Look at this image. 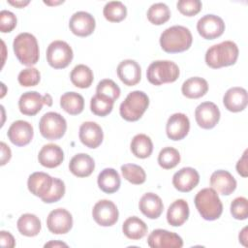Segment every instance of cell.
<instances>
[{
  "label": "cell",
  "mask_w": 248,
  "mask_h": 248,
  "mask_svg": "<svg viewBox=\"0 0 248 248\" xmlns=\"http://www.w3.org/2000/svg\"><path fill=\"white\" fill-rule=\"evenodd\" d=\"M193 42L191 31L182 25H173L160 36V46L168 53H178L190 48Z\"/></svg>",
  "instance_id": "6da1fadb"
},
{
  "label": "cell",
  "mask_w": 248,
  "mask_h": 248,
  "mask_svg": "<svg viewBox=\"0 0 248 248\" xmlns=\"http://www.w3.org/2000/svg\"><path fill=\"white\" fill-rule=\"evenodd\" d=\"M238 46L232 41H224L210 46L205 53V63L213 69L233 65L238 58Z\"/></svg>",
  "instance_id": "7a4b0ae2"
},
{
  "label": "cell",
  "mask_w": 248,
  "mask_h": 248,
  "mask_svg": "<svg viewBox=\"0 0 248 248\" xmlns=\"http://www.w3.org/2000/svg\"><path fill=\"white\" fill-rule=\"evenodd\" d=\"M194 202L196 208L204 220H216L223 212L222 202L213 188H203L199 191Z\"/></svg>",
  "instance_id": "3957f363"
},
{
  "label": "cell",
  "mask_w": 248,
  "mask_h": 248,
  "mask_svg": "<svg viewBox=\"0 0 248 248\" xmlns=\"http://www.w3.org/2000/svg\"><path fill=\"white\" fill-rule=\"evenodd\" d=\"M14 52L18 61L25 66L35 65L40 56L39 45L36 37L30 33L18 34L13 42Z\"/></svg>",
  "instance_id": "277c9868"
},
{
  "label": "cell",
  "mask_w": 248,
  "mask_h": 248,
  "mask_svg": "<svg viewBox=\"0 0 248 248\" xmlns=\"http://www.w3.org/2000/svg\"><path fill=\"white\" fill-rule=\"evenodd\" d=\"M148 106V96L143 91L135 90L130 92L120 104L119 112L123 119L133 122L139 120L143 115Z\"/></svg>",
  "instance_id": "5b68a950"
},
{
  "label": "cell",
  "mask_w": 248,
  "mask_h": 248,
  "mask_svg": "<svg viewBox=\"0 0 248 248\" xmlns=\"http://www.w3.org/2000/svg\"><path fill=\"white\" fill-rule=\"evenodd\" d=\"M178 66L170 60L153 61L147 68L146 78L153 85L175 81L179 77Z\"/></svg>",
  "instance_id": "8992f818"
},
{
  "label": "cell",
  "mask_w": 248,
  "mask_h": 248,
  "mask_svg": "<svg viewBox=\"0 0 248 248\" xmlns=\"http://www.w3.org/2000/svg\"><path fill=\"white\" fill-rule=\"evenodd\" d=\"M41 135L49 140L61 139L67 130L66 119L58 112L49 111L45 113L39 122Z\"/></svg>",
  "instance_id": "52a82bcc"
},
{
  "label": "cell",
  "mask_w": 248,
  "mask_h": 248,
  "mask_svg": "<svg viewBox=\"0 0 248 248\" xmlns=\"http://www.w3.org/2000/svg\"><path fill=\"white\" fill-rule=\"evenodd\" d=\"M74 52L70 45L64 41L51 42L46 48V61L54 69H64L72 62Z\"/></svg>",
  "instance_id": "ba28073f"
},
{
  "label": "cell",
  "mask_w": 248,
  "mask_h": 248,
  "mask_svg": "<svg viewBox=\"0 0 248 248\" xmlns=\"http://www.w3.org/2000/svg\"><path fill=\"white\" fill-rule=\"evenodd\" d=\"M43 105L51 106L52 98L49 94L42 96L39 92L28 91L23 93L18 100V108L24 115H36L41 109Z\"/></svg>",
  "instance_id": "9c48e42d"
},
{
  "label": "cell",
  "mask_w": 248,
  "mask_h": 248,
  "mask_svg": "<svg viewBox=\"0 0 248 248\" xmlns=\"http://www.w3.org/2000/svg\"><path fill=\"white\" fill-rule=\"evenodd\" d=\"M92 216L98 225L102 227H110L117 222L119 212L113 202L101 200L93 206Z\"/></svg>",
  "instance_id": "30bf717a"
},
{
  "label": "cell",
  "mask_w": 248,
  "mask_h": 248,
  "mask_svg": "<svg viewBox=\"0 0 248 248\" xmlns=\"http://www.w3.org/2000/svg\"><path fill=\"white\" fill-rule=\"evenodd\" d=\"M197 30L203 39L214 40L224 33L225 23L218 16L205 15L198 20Z\"/></svg>",
  "instance_id": "8fae6325"
},
{
  "label": "cell",
  "mask_w": 248,
  "mask_h": 248,
  "mask_svg": "<svg viewBox=\"0 0 248 248\" xmlns=\"http://www.w3.org/2000/svg\"><path fill=\"white\" fill-rule=\"evenodd\" d=\"M46 226L54 234L67 233L73 227L72 214L65 208L53 209L46 218Z\"/></svg>",
  "instance_id": "7c38bea8"
},
{
  "label": "cell",
  "mask_w": 248,
  "mask_h": 248,
  "mask_svg": "<svg viewBox=\"0 0 248 248\" xmlns=\"http://www.w3.org/2000/svg\"><path fill=\"white\" fill-rule=\"evenodd\" d=\"M147 244L151 248H181L183 240L175 232L156 229L148 235Z\"/></svg>",
  "instance_id": "4fadbf2b"
},
{
  "label": "cell",
  "mask_w": 248,
  "mask_h": 248,
  "mask_svg": "<svg viewBox=\"0 0 248 248\" xmlns=\"http://www.w3.org/2000/svg\"><path fill=\"white\" fill-rule=\"evenodd\" d=\"M195 118L201 128L212 129L220 120L219 108L212 102H203L196 108Z\"/></svg>",
  "instance_id": "5bb4252c"
},
{
  "label": "cell",
  "mask_w": 248,
  "mask_h": 248,
  "mask_svg": "<svg viewBox=\"0 0 248 248\" xmlns=\"http://www.w3.org/2000/svg\"><path fill=\"white\" fill-rule=\"evenodd\" d=\"M96 26L94 16L83 11L75 13L69 21V27L73 34L78 37H86L93 33Z\"/></svg>",
  "instance_id": "9a60e30c"
},
{
  "label": "cell",
  "mask_w": 248,
  "mask_h": 248,
  "mask_svg": "<svg viewBox=\"0 0 248 248\" xmlns=\"http://www.w3.org/2000/svg\"><path fill=\"white\" fill-rule=\"evenodd\" d=\"M8 138L10 141L16 146L27 145L33 139V126L24 120H16L13 122L8 130Z\"/></svg>",
  "instance_id": "2e32d148"
},
{
  "label": "cell",
  "mask_w": 248,
  "mask_h": 248,
  "mask_svg": "<svg viewBox=\"0 0 248 248\" xmlns=\"http://www.w3.org/2000/svg\"><path fill=\"white\" fill-rule=\"evenodd\" d=\"M190 130V121L186 114L176 112L170 115L167 121L166 133L169 139L180 140L184 139Z\"/></svg>",
  "instance_id": "e0dca14e"
},
{
  "label": "cell",
  "mask_w": 248,
  "mask_h": 248,
  "mask_svg": "<svg viewBox=\"0 0 248 248\" xmlns=\"http://www.w3.org/2000/svg\"><path fill=\"white\" fill-rule=\"evenodd\" d=\"M200 182V174L194 168L185 167L176 171L172 176V185L179 192L192 191Z\"/></svg>",
  "instance_id": "ac0fdd59"
},
{
  "label": "cell",
  "mask_w": 248,
  "mask_h": 248,
  "mask_svg": "<svg viewBox=\"0 0 248 248\" xmlns=\"http://www.w3.org/2000/svg\"><path fill=\"white\" fill-rule=\"evenodd\" d=\"M79 140L88 148H97L103 141L104 133L99 124L93 121L83 122L79 127Z\"/></svg>",
  "instance_id": "d6986e66"
},
{
  "label": "cell",
  "mask_w": 248,
  "mask_h": 248,
  "mask_svg": "<svg viewBox=\"0 0 248 248\" xmlns=\"http://www.w3.org/2000/svg\"><path fill=\"white\" fill-rule=\"evenodd\" d=\"M120 80L127 86L138 84L141 78V69L140 64L132 59L121 61L116 69Z\"/></svg>",
  "instance_id": "ffe728a7"
},
{
  "label": "cell",
  "mask_w": 248,
  "mask_h": 248,
  "mask_svg": "<svg viewBox=\"0 0 248 248\" xmlns=\"http://www.w3.org/2000/svg\"><path fill=\"white\" fill-rule=\"evenodd\" d=\"M53 177L43 171H36L29 175L27 180L28 190L36 197L44 198L51 190Z\"/></svg>",
  "instance_id": "44dd1931"
},
{
  "label": "cell",
  "mask_w": 248,
  "mask_h": 248,
  "mask_svg": "<svg viewBox=\"0 0 248 248\" xmlns=\"http://www.w3.org/2000/svg\"><path fill=\"white\" fill-rule=\"evenodd\" d=\"M210 186L217 193L229 196L236 188V180L231 172L225 170H215L210 176Z\"/></svg>",
  "instance_id": "7402d4cb"
},
{
  "label": "cell",
  "mask_w": 248,
  "mask_h": 248,
  "mask_svg": "<svg viewBox=\"0 0 248 248\" xmlns=\"http://www.w3.org/2000/svg\"><path fill=\"white\" fill-rule=\"evenodd\" d=\"M248 103V95L246 89L242 87H232L228 89L223 97L225 108L232 112L242 111Z\"/></svg>",
  "instance_id": "603a6c76"
},
{
  "label": "cell",
  "mask_w": 248,
  "mask_h": 248,
  "mask_svg": "<svg viewBox=\"0 0 248 248\" xmlns=\"http://www.w3.org/2000/svg\"><path fill=\"white\" fill-rule=\"evenodd\" d=\"M64 160V152L62 148L54 143L45 144L38 154L39 163L46 168L53 169L61 165Z\"/></svg>",
  "instance_id": "cb8c5ba5"
},
{
  "label": "cell",
  "mask_w": 248,
  "mask_h": 248,
  "mask_svg": "<svg viewBox=\"0 0 248 248\" xmlns=\"http://www.w3.org/2000/svg\"><path fill=\"white\" fill-rule=\"evenodd\" d=\"M139 207L141 213L149 219H157L163 212L164 204L161 198L154 193H145L140 200Z\"/></svg>",
  "instance_id": "d4e9b609"
},
{
  "label": "cell",
  "mask_w": 248,
  "mask_h": 248,
  "mask_svg": "<svg viewBox=\"0 0 248 248\" xmlns=\"http://www.w3.org/2000/svg\"><path fill=\"white\" fill-rule=\"evenodd\" d=\"M95 169V162L93 158L86 153H78L75 155L70 163V171L78 177H87L89 176Z\"/></svg>",
  "instance_id": "484cf974"
},
{
  "label": "cell",
  "mask_w": 248,
  "mask_h": 248,
  "mask_svg": "<svg viewBox=\"0 0 248 248\" xmlns=\"http://www.w3.org/2000/svg\"><path fill=\"white\" fill-rule=\"evenodd\" d=\"M189 205L185 200L174 201L168 208L167 221L172 227L182 226L189 217Z\"/></svg>",
  "instance_id": "4316f807"
},
{
  "label": "cell",
  "mask_w": 248,
  "mask_h": 248,
  "mask_svg": "<svg viewBox=\"0 0 248 248\" xmlns=\"http://www.w3.org/2000/svg\"><path fill=\"white\" fill-rule=\"evenodd\" d=\"M99 188L107 193L112 194L119 190L121 180L118 172L112 168L104 169L98 175L97 178Z\"/></svg>",
  "instance_id": "83f0119b"
},
{
  "label": "cell",
  "mask_w": 248,
  "mask_h": 248,
  "mask_svg": "<svg viewBox=\"0 0 248 248\" xmlns=\"http://www.w3.org/2000/svg\"><path fill=\"white\" fill-rule=\"evenodd\" d=\"M208 91L207 81L200 77H193L186 79L182 86V94L189 99H198L206 94Z\"/></svg>",
  "instance_id": "f1b7e54d"
},
{
  "label": "cell",
  "mask_w": 248,
  "mask_h": 248,
  "mask_svg": "<svg viewBox=\"0 0 248 248\" xmlns=\"http://www.w3.org/2000/svg\"><path fill=\"white\" fill-rule=\"evenodd\" d=\"M123 233L130 239H141L147 233L146 224L137 216L127 218L122 225Z\"/></svg>",
  "instance_id": "f546056e"
},
{
  "label": "cell",
  "mask_w": 248,
  "mask_h": 248,
  "mask_svg": "<svg viewBox=\"0 0 248 248\" xmlns=\"http://www.w3.org/2000/svg\"><path fill=\"white\" fill-rule=\"evenodd\" d=\"M18 232L28 237L36 236L39 234L42 225L40 219L35 215L31 213H25L22 214L16 223Z\"/></svg>",
  "instance_id": "4dcf8cb0"
},
{
  "label": "cell",
  "mask_w": 248,
  "mask_h": 248,
  "mask_svg": "<svg viewBox=\"0 0 248 248\" xmlns=\"http://www.w3.org/2000/svg\"><path fill=\"white\" fill-rule=\"evenodd\" d=\"M60 106L67 113L77 115L84 108V99L77 92H66L60 97Z\"/></svg>",
  "instance_id": "1f68e13d"
},
{
  "label": "cell",
  "mask_w": 248,
  "mask_h": 248,
  "mask_svg": "<svg viewBox=\"0 0 248 248\" xmlns=\"http://www.w3.org/2000/svg\"><path fill=\"white\" fill-rule=\"evenodd\" d=\"M130 148L137 158L145 159L152 154L153 143L148 136L144 134H138L132 139Z\"/></svg>",
  "instance_id": "d6a6232c"
},
{
  "label": "cell",
  "mask_w": 248,
  "mask_h": 248,
  "mask_svg": "<svg viewBox=\"0 0 248 248\" xmlns=\"http://www.w3.org/2000/svg\"><path fill=\"white\" fill-rule=\"evenodd\" d=\"M70 78L75 86L84 89L88 88L92 84L94 76L92 70L88 66L84 64H78L72 70Z\"/></svg>",
  "instance_id": "836d02e7"
},
{
  "label": "cell",
  "mask_w": 248,
  "mask_h": 248,
  "mask_svg": "<svg viewBox=\"0 0 248 248\" xmlns=\"http://www.w3.org/2000/svg\"><path fill=\"white\" fill-rule=\"evenodd\" d=\"M103 15L110 22H120L127 16V8L120 1H110L104 6Z\"/></svg>",
  "instance_id": "e575fe53"
},
{
  "label": "cell",
  "mask_w": 248,
  "mask_h": 248,
  "mask_svg": "<svg viewBox=\"0 0 248 248\" xmlns=\"http://www.w3.org/2000/svg\"><path fill=\"white\" fill-rule=\"evenodd\" d=\"M147 19L154 25H161L167 22L170 17V11L165 3L152 4L147 11Z\"/></svg>",
  "instance_id": "d590c367"
},
{
  "label": "cell",
  "mask_w": 248,
  "mask_h": 248,
  "mask_svg": "<svg viewBox=\"0 0 248 248\" xmlns=\"http://www.w3.org/2000/svg\"><path fill=\"white\" fill-rule=\"evenodd\" d=\"M113 104L111 99L96 93L90 100V109L95 115L106 116L111 112Z\"/></svg>",
  "instance_id": "8d00e7d4"
},
{
  "label": "cell",
  "mask_w": 248,
  "mask_h": 248,
  "mask_svg": "<svg viewBox=\"0 0 248 248\" xmlns=\"http://www.w3.org/2000/svg\"><path fill=\"white\" fill-rule=\"evenodd\" d=\"M180 162V154L177 149L171 146L164 147L158 155V164L165 170H170L176 167Z\"/></svg>",
  "instance_id": "74e56055"
},
{
  "label": "cell",
  "mask_w": 248,
  "mask_h": 248,
  "mask_svg": "<svg viewBox=\"0 0 248 248\" xmlns=\"http://www.w3.org/2000/svg\"><path fill=\"white\" fill-rule=\"evenodd\" d=\"M121 172L123 177L132 184H142L146 179L144 170L136 164H125L121 166Z\"/></svg>",
  "instance_id": "f35d334b"
},
{
  "label": "cell",
  "mask_w": 248,
  "mask_h": 248,
  "mask_svg": "<svg viewBox=\"0 0 248 248\" xmlns=\"http://www.w3.org/2000/svg\"><path fill=\"white\" fill-rule=\"evenodd\" d=\"M96 93L106 96L115 102L120 96V88L113 80L105 78L99 81L96 88Z\"/></svg>",
  "instance_id": "ab89813d"
},
{
  "label": "cell",
  "mask_w": 248,
  "mask_h": 248,
  "mask_svg": "<svg viewBox=\"0 0 248 248\" xmlns=\"http://www.w3.org/2000/svg\"><path fill=\"white\" fill-rule=\"evenodd\" d=\"M40 79H41V74L39 70L34 67H29L20 71L17 77V80L19 84L24 87L35 86L40 82Z\"/></svg>",
  "instance_id": "60d3db41"
},
{
  "label": "cell",
  "mask_w": 248,
  "mask_h": 248,
  "mask_svg": "<svg viewBox=\"0 0 248 248\" xmlns=\"http://www.w3.org/2000/svg\"><path fill=\"white\" fill-rule=\"evenodd\" d=\"M231 214L236 220H245L248 217V201L244 197L235 198L231 203Z\"/></svg>",
  "instance_id": "b9f144b4"
},
{
  "label": "cell",
  "mask_w": 248,
  "mask_h": 248,
  "mask_svg": "<svg viewBox=\"0 0 248 248\" xmlns=\"http://www.w3.org/2000/svg\"><path fill=\"white\" fill-rule=\"evenodd\" d=\"M65 184L64 182L56 177H53V184L50 192L44 198H42V201L46 203H52L56 202L59 200H61L65 194Z\"/></svg>",
  "instance_id": "7bdbcfd3"
},
{
  "label": "cell",
  "mask_w": 248,
  "mask_h": 248,
  "mask_svg": "<svg viewBox=\"0 0 248 248\" xmlns=\"http://www.w3.org/2000/svg\"><path fill=\"white\" fill-rule=\"evenodd\" d=\"M177 10L186 16H193L199 14L202 4L200 0H179L176 3Z\"/></svg>",
  "instance_id": "ee69618b"
},
{
  "label": "cell",
  "mask_w": 248,
  "mask_h": 248,
  "mask_svg": "<svg viewBox=\"0 0 248 248\" xmlns=\"http://www.w3.org/2000/svg\"><path fill=\"white\" fill-rule=\"evenodd\" d=\"M16 26V16L14 13L3 10L0 12V30L2 33H9Z\"/></svg>",
  "instance_id": "f6af8a7d"
},
{
  "label": "cell",
  "mask_w": 248,
  "mask_h": 248,
  "mask_svg": "<svg viewBox=\"0 0 248 248\" xmlns=\"http://www.w3.org/2000/svg\"><path fill=\"white\" fill-rule=\"evenodd\" d=\"M0 244L2 247H8L13 248L16 246V240L14 236L6 231L0 232Z\"/></svg>",
  "instance_id": "bcb514c9"
},
{
  "label": "cell",
  "mask_w": 248,
  "mask_h": 248,
  "mask_svg": "<svg viewBox=\"0 0 248 248\" xmlns=\"http://www.w3.org/2000/svg\"><path fill=\"white\" fill-rule=\"evenodd\" d=\"M236 170L238 174L243 177H247L248 175V168H247V150L244 151L242 157L236 163Z\"/></svg>",
  "instance_id": "7dc6e473"
},
{
  "label": "cell",
  "mask_w": 248,
  "mask_h": 248,
  "mask_svg": "<svg viewBox=\"0 0 248 248\" xmlns=\"http://www.w3.org/2000/svg\"><path fill=\"white\" fill-rule=\"evenodd\" d=\"M1 146V166H4L6 163H8L12 157V152L10 147L5 143V142H1L0 143Z\"/></svg>",
  "instance_id": "c3c4849f"
},
{
  "label": "cell",
  "mask_w": 248,
  "mask_h": 248,
  "mask_svg": "<svg viewBox=\"0 0 248 248\" xmlns=\"http://www.w3.org/2000/svg\"><path fill=\"white\" fill-rule=\"evenodd\" d=\"M8 3L16 7V8H23L24 6L28 5L30 3L29 0H19V1H13V0H8Z\"/></svg>",
  "instance_id": "681fc988"
},
{
  "label": "cell",
  "mask_w": 248,
  "mask_h": 248,
  "mask_svg": "<svg viewBox=\"0 0 248 248\" xmlns=\"http://www.w3.org/2000/svg\"><path fill=\"white\" fill-rule=\"evenodd\" d=\"M239 242H241L244 246H247V227L243 228V230L239 232Z\"/></svg>",
  "instance_id": "f907efd6"
},
{
  "label": "cell",
  "mask_w": 248,
  "mask_h": 248,
  "mask_svg": "<svg viewBox=\"0 0 248 248\" xmlns=\"http://www.w3.org/2000/svg\"><path fill=\"white\" fill-rule=\"evenodd\" d=\"M60 246H65V247H67L68 245H67L66 243H64V242H61V241H53V240H51V241H49V242H47V243L45 244V247H60Z\"/></svg>",
  "instance_id": "816d5d0a"
},
{
  "label": "cell",
  "mask_w": 248,
  "mask_h": 248,
  "mask_svg": "<svg viewBox=\"0 0 248 248\" xmlns=\"http://www.w3.org/2000/svg\"><path fill=\"white\" fill-rule=\"evenodd\" d=\"M64 1L62 0V1H58V2H47V1H44V3L45 4H46V5H58V4H61V3H63Z\"/></svg>",
  "instance_id": "f5cc1de1"
}]
</instances>
